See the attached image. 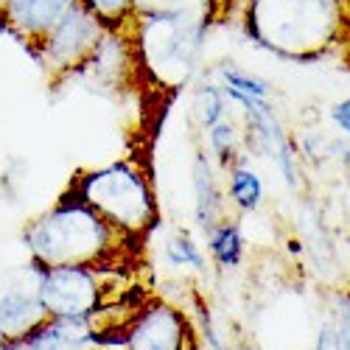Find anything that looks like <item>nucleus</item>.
<instances>
[{
	"label": "nucleus",
	"instance_id": "1",
	"mask_svg": "<svg viewBox=\"0 0 350 350\" xmlns=\"http://www.w3.org/2000/svg\"><path fill=\"white\" fill-rule=\"evenodd\" d=\"M23 244L42 269L90 267L121 272L137 258V241L121 236L73 193H65L51 211L25 224Z\"/></svg>",
	"mask_w": 350,
	"mask_h": 350
},
{
	"label": "nucleus",
	"instance_id": "2",
	"mask_svg": "<svg viewBox=\"0 0 350 350\" xmlns=\"http://www.w3.org/2000/svg\"><path fill=\"white\" fill-rule=\"evenodd\" d=\"M247 31L283 59L311 62L350 42V0H250Z\"/></svg>",
	"mask_w": 350,
	"mask_h": 350
},
{
	"label": "nucleus",
	"instance_id": "3",
	"mask_svg": "<svg viewBox=\"0 0 350 350\" xmlns=\"http://www.w3.org/2000/svg\"><path fill=\"white\" fill-rule=\"evenodd\" d=\"M70 193L93 208L109 227L129 241H143L157 224V199L152 183L135 163H112L98 171L79 174Z\"/></svg>",
	"mask_w": 350,
	"mask_h": 350
},
{
	"label": "nucleus",
	"instance_id": "4",
	"mask_svg": "<svg viewBox=\"0 0 350 350\" xmlns=\"http://www.w3.org/2000/svg\"><path fill=\"white\" fill-rule=\"evenodd\" d=\"M205 20V12L135 17L132 40L140 73H146L157 87H165V90L185 87L202 53Z\"/></svg>",
	"mask_w": 350,
	"mask_h": 350
},
{
	"label": "nucleus",
	"instance_id": "5",
	"mask_svg": "<svg viewBox=\"0 0 350 350\" xmlns=\"http://www.w3.org/2000/svg\"><path fill=\"white\" fill-rule=\"evenodd\" d=\"M104 37V23L79 0L31 56L42 65L51 81H65L87 68Z\"/></svg>",
	"mask_w": 350,
	"mask_h": 350
},
{
	"label": "nucleus",
	"instance_id": "6",
	"mask_svg": "<svg viewBox=\"0 0 350 350\" xmlns=\"http://www.w3.org/2000/svg\"><path fill=\"white\" fill-rule=\"evenodd\" d=\"M115 269H90V267H53L42 269L40 295L48 317H79L90 319L109 300L107 278ZM121 297V295H118Z\"/></svg>",
	"mask_w": 350,
	"mask_h": 350
},
{
	"label": "nucleus",
	"instance_id": "7",
	"mask_svg": "<svg viewBox=\"0 0 350 350\" xmlns=\"http://www.w3.org/2000/svg\"><path fill=\"white\" fill-rule=\"evenodd\" d=\"M40 283L42 267L34 260L0 269V345L28 336L48 319Z\"/></svg>",
	"mask_w": 350,
	"mask_h": 350
},
{
	"label": "nucleus",
	"instance_id": "8",
	"mask_svg": "<svg viewBox=\"0 0 350 350\" xmlns=\"http://www.w3.org/2000/svg\"><path fill=\"white\" fill-rule=\"evenodd\" d=\"M124 350H193V328L180 306L149 297L121 339Z\"/></svg>",
	"mask_w": 350,
	"mask_h": 350
},
{
	"label": "nucleus",
	"instance_id": "9",
	"mask_svg": "<svg viewBox=\"0 0 350 350\" xmlns=\"http://www.w3.org/2000/svg\"><path fill=\"white\" fill-rule=\"evenodd\" d=\"M79 0H0V28L34 53Z\"/></svg>",
	"mask_w": 350,
	"mask_h": 350
},
{
	"label": "nucleus",
	"instance_id": "10",
	"mask_svg": "<svg viewBox=\"0 0 350 350\" xmlns=\"http://www.w3.org/2000/svg\"><path fill=\"white\" fill-rule=\"evenodd\" d=\"M98 345L90 319L79 317H48L28 336L0 345V350H93Z\"/></svg>",
	"mask_w": 350,
	"mask_h": 350
},
{
	"label": "nucleus",
	"instance_id": "11",
	"mask_svg": "<svg viewBox=\"0 0 350 350\" xmlns=\"http://www.w3.org/2000/svg\"><path fill=\"white\" fill-rule=\"evenodd\" d=\"M193 191H196V219L208 232L219 224V205H221V193L216 188L213 171L208 165V157L196 154L193 160Z\"/></svg>",
	"mask_w": 350,
	"mask_h": 350
},
{
	"label": "nucleus",
	"instance_id": "12",
	"mask_svg": "<svg viewBox=\"0 0 350 350\" xmlns=\"http://www.w3.org/2000/svg\"><path fill=\"white\" fill-rule=\"evenodd\" d=\"M208 250L213 255V260L221 269H232L241 264L244 258V239H241V230L239 224H230V221H219L211 232H208Z\"/></svg>",
	"mask_w": 350,
	"mask_h": 350
},
{
	"label": "nucleus",
	"instance_id": "13",
	"mask_svg": "<svg viewBox=\"0 0 350 350\" xmlns=\"http://www.w3.org/2000/svg\"><path fill=\"white\" fill-rule=\"evenodd\" d=\"M230 199L236 202L244 213H252L260 205V199H264V183H260V177L252 168L239 165L230 171Z\"/></svg>",
	"mask_w": 350,
	"mask_h": 350
},
{
	"label": "nucleus",
	"instance_id": "14",
	"mask_svg": "<svg viewBox=\"0 0 350 350\" xmlns=\"http://www.w3.org/2000/svg\"><path fill=\"white\" fill-rule=\"evenodd\" d=\"M81 3L104 23L107 31H124L135 20L132 0H81Z\"/></svg>",
	"mask_w": 350,
	"mask_h": 350
},
{
	"label": "nucleus",
	"instance_id": "15",
	"mask_svg": "<svg viewBox=\"0 0 350 350\" xmlns=\"http://www.w3.org/2000/svg\"><path fill=\"white\" fill-rule=\"evenodd\" d=\"M211 0H132L135 17H157V14H193L208 12Z\"/></svg>",
	"mask_w": 350,
	"mask_h": 350
},
{
	"label": "nucleus",
	"instance_id": "16",
	"mask_svg": "<svg viewBox=\"0 0 350 350\" xmlns=\"http://www.w3.org/2000/svg\"><path fill=\"white\" fill-rule=\"evenodd\" d=\"M165 258L174 267H191V269H205V255L196 247V241L188 236V232H177L165 241Z\"/></svg>",
	"mask_w": 350,
	"mask_h": 350
},
{
	"label": "nucleus",
	"instance_id": "17",
	"mask_svg": "<svg viewBox=\"0 0 350 350\" xmlns=\"http://www.w3.org/2000/svg\"><path fill=\"white\" fill-rule=\"evenodd\" d=\"M196 115H199V124L211 129L213 124H219L224 118V90L221 87H202L199 96H196Z\"/></svg>",
	"mask_w": 350,
	"mask_h": 350
},
{
	"label": "nucleus",
	"instance_id": "18",
	"mask_svg": "<svg viewBox=\"0 0 350 350\" xmlns=\"http://www.w3.org/2000/svg\"><path fill=\"white\" fill-rule=\"evenodd\" d=\"M208 135H211V146H213L216 157L221 160V165H227L232 152H236V129H232V124L227 118H221L219 124H213L208 129Z\"/></svg>",
	"mask_w": 350,
	"mask_h": 350
},
{
	"label": "nucleus",
	"instance_id": "19",
	"mask_svg": "<svg viewBox=\"0 0 350 350\" xmlns=\"http://www.w3.org/2000/svg\"><path fill=\"white\" fill-rule=\"evenodd\" d=\"M314 350H347L342 334L336 331L334 323H325L323 328L317 331V339H314Z\"/></svg>",
	"mask_w": 350,
	"mask_h": 350
},
{
	"label": "nucleus",
	"instance_id": "20",
	"mask_svg": "<svg viewBox=\"0 0 350 350\" xmlns=\"http://www.w3.org/2000/svg\"><path fill=\"white\" fill-rule=\"evenodd\" d=\"M334 325L336 331L342 334L347 350H350V297H342L339 306H336V314H334Z\"/></svg>",
	"mask_w": 350,
	"mask_h": 350
},
{
	"label": "nucleus",
	"instance_id": "21",
	"mask_svg": "<svg viewBox=\"0 0 350 350\" xmlns=\"http://www.w3.org/2000/svg\"><path fill=\"white\" fill-rule=\"evenodd\" d=\"M331 118H334V124L345 132V135H350V98H345V101H339V104H334V109H331Z\"/></svg>",
	"mask_w": 350,
	"mask_h": 350
}]
</instances>
